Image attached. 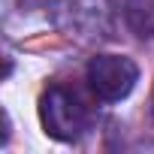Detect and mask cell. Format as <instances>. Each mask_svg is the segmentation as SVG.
I'll list each match as a JSON object with an SVG mask.
<instances>
[{"mask_svg": "<svg viewBox=\"0 0 154 154\" xmlns=\"http://www.w3.org/2000/svg\"><path fill=\"white\" fill-rule=\"evenodd\" d=\"M124 21L136 36L154 39V0H124Z\"/></svg>", "mask_w": 154, "mask_h": 154, "instance_id": "277c9868", "label": "cell"}, {"mask_svg": "<svg viewBox=\"0 0 154 154\" xmlns=\"http://www.w3.org/2000/svg\"><path fill=\"white\" fill-rule=\"evenodd\" d=\"M139 82V66L127 54H97L88 63V85L103 103H118L130 97Z\"/></svg>", "mask_w": 154, "mask_h": 154, "instance_id": "3957f363", "label": "cell"}, {"mask_svg": "<svg viewBox=\"0 0 154 154\" xmlns=\"http://www.w3.org/2000/svg\"><path fill=\"white\" fill-rule=\"evenodd\" d=\"M51 21L79 42H103L115 30L112 0H48Z\"/></svg>", "mask_w": 154, "mask_h": 154, "instance_id": "6da1fadb", "label": "cell"}, {"mask_svg": "<svg viewBox=\"0 0 154 154\" xmlns=\"http://www.w3.org/2000/svg\"><path fill=\"white\" fill-rule=\"evenodd\" d=\"M151 103H154V100H151Z\"/></svg>", "mask_w": 154, "mask_h": 154, "instance_id": "5b68a950", "label": "cell"}, {"mask_svg": "<svg viewBox=\"0 0 154 154\" xmlns=\"http://www.w3.org/2000/svg\"><path fill=\"white\" fill-rule=\"evenodd\" d=\"M39 121L51 139L72 142V139L82 136V130L88 124V109L82 106V100L72 91L54 85L39 97Z\"/></svg>", "mask_w": 154, "mask_h": 154, "instance_id": "7a4b0ae2", "label": "cell"}]
</instances>
